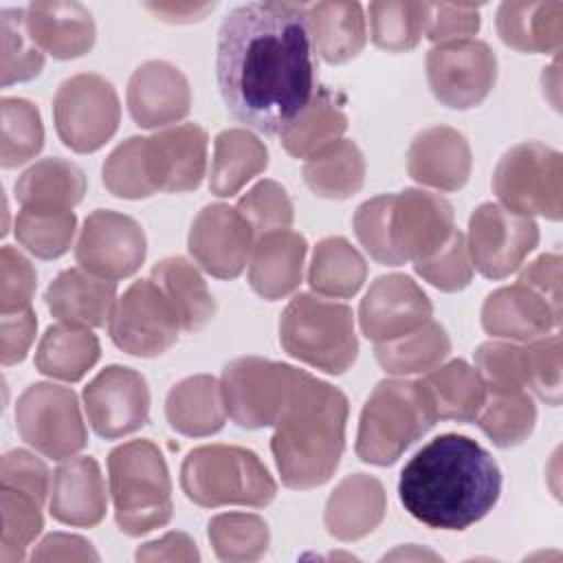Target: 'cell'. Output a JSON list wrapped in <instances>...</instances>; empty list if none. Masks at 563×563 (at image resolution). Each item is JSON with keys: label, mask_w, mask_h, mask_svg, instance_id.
Masks as SVG:
<instances>
[{"label": "cell", "mask_w": 563, "mask_h": 563, "mask_svg": "<svg viewBox=\"0 0 563 563\" xmlns=\"http://www.w3.org/2000/svg\"><path fill=\"white\" fill-rule=\"evenodd\" d=\"M216 79L233 119L279 134L317 92V51L306 4L246 2L218 31Z\"/></svg>", "instance_id": "cell-1"}, {"label": "cell", "mask_w": 563, "mask_h": 563, "mask_svg": "<svg viewBox=\"0 0 563 563\" xmlns=\"http://www.w3.org/2000/svg\"><path fill=\"white\" fill-rule=\"evenodd\" d=\"M501 495L495 457L473 438L442 433L418 449L400 471L398 499L433 530H466L482 521Z\"/></svg>", "instance_id": "cell-2"}, {"label": "cell", "mask_w": 563, "mask_h": 563, "mask_svg": "<svg viewBox=\"0 0 563 563\" xmlns=\"http://www.w3.org/2000/svg\"><path fill=\"white\" fill-rule=\"evenodd\" d=\"M350 405L345 394L312 374L292 391L271 438L282 484L308 490L325 484L345 449Z\"/></svg>", "instance_id": "cell-3"}, {"label": "cell", "mask_w": 563, "mask_h": 563, "mask_svg": "<svg viewBox=\"0 0 563 563\" xmlns=\"http://www.w3.org/2000/svg\"><path fill=\"white\" fill-rule=\"evenodd\" d=\"M352 224L361 246L385 266L429 257L455 231L449 200L427 189L374 196L356 209Z\"/></svg>", "instance_id": "cell-4"}, {"label": "cell", "mask_w": 563, "mask_h": 563, "mask_svg": "<svg viewBox=\"0 0 563 563\" xmlns=\"http://www.w3.org/2000/svg\"><path fill=\"white\" fill-rule=\"evenodd\" d=\"M435 422L438 413L422 380L385 378L363 405L356 455L367 464L389 466Z\"/></svg>", "instance_id": "cell-5"}, {"label": "cell", "mask_w": 563, "mask_h": 563, "mask_svg": "<svg viewBox=\"0 0 563 563\" xmlns=\"http://www.w3.org/2000/svg\"><path fill=\"white\" fill-rule=\"evenodd\" d=\"M114 521L128 537H141L172 521V479L152 440H130L108 455Z\"/></svg>", "instance_id": "cell-6"}, {"label": "cell", "mask_w": 563, "mask_h": 563, "mask_svg": "<svg viewBox=\"0 0 563 563\" xmlns=\"http://www.w3.org/2000/svg\"><path fill=\"white\" fill-rule=\"evenodd\" d=\"M180 488L202 508H264L277 495V484L257 453L233 444H205L180 464Z\"/></svg>", "instance_id": "cell-7"}, {"label": "cell", "mask_w": 563, "mask_h": 563, "mask_svg": "<svg viewBox=\"0 0 563 563\" xmlns=\"http://www.w3.org/2000/svg\"><path fill=\"white\" fill-rule=\"evenodd\" d=\"M279 343L292 358L325 374L347 372L358 356L350 306L299 292L282 312Z\"/></svg>", "instance_id": "cell-8"}, {"label": "cell", "mask_w": 563, "mask_h": 563, "mask_svg": "<svg viewBox=\"0 0 563 563\" xmlns=\"http://www.w3.org/2000/svg\"><path fill=\"white\" fill-rule=\"evenodd\" d=\"M493 191L499 205L515 213L559 222L563 213L561 152L539 141L512 145L495 167Z\"/></svg>", "instance_id": "cell-9"}, {"label": "cell", "mask_w": 563, "mask_h": 563, "mask_svg": "<svg viewBox=\"0 0 563 563\" xmlns=\"http://www.w3.org/2000/svg\"><path fill=\"white\" fill-rule=\"evenodd\" d=\"M306 374V369L262 356L233 358L220 378L229 418L242 429L275 427Z\"/></svg>", "instance_id": "cell-10"}, {"label": "cell", "mask_w": 563, "mask_h": 563, "mask_svg": "<svg viewBox=\"0 0 563 563\" xmlns=\"http://www.w3.org/2000/svg\"><path fill=\"white\" fill-rule=\"evenodd\" d=\"M53 121L59 141L90 154L103 147L121 121V103L114 86L97 73H79L62 81L53 97Z\"/></svg>", "instance_id": "cell-11"}, {"label": "cell", "mask_w": 563, "mask_h": 563, "mask_svg": "<svg viewBox=\"0 0 563 563\" xmlns=\"http://www.w3.org/2000/svg\"><path fill=\"white\" fill-rule=\"evenodd\" d=\"M15 427L29 446L51 460L73 457L88 444L75 391L53 383H33L20 394Z\"/></svg>", "instance_id": "cell-12"}, {"label": "cell", "mask_w": 563, "mask_h": 563, "mask_svg": "<svg viewBox=\"0 0 563 563\" xmlns=\"http://www.w3.org/2000/svg\"><path fill=\"white\" fill-rule=\"evenodd\" d=\"M183 330L180 319L152 279H139L117 299L108 321L112 343L141 358L167 352Z\"/></svg>", "instance_id": "cell-13"}, {"label": "cell", "mask_w": 563, "mask_h": 563, "mask_svg": "<svg viewBox=\"0 0 563 563\" xmlns=\"http://www.w3.org/2000/svg\"><path fill=\"white\" fill-rule=\"evenodd\" d=\"M537 244V222L499 202H482L468 218V255L473 268L488 279H504L515 273Z\"/></svg>", "instance_id": "cell-14"}, {"label": "cell", "mask_w": 563, "mask_h": 563, "mask_svg": "<svg viewBox=\"0 0 563 563\" xmlns=\"http://www.w3.org/2000/svg\"><path fill=\"white\" fill-rule=\"evenodd\" d=\"M427 81L442 106L475 108L495 88L497 57L482 40L435 44L427 53Z\"/></svg>", "instance_id": "cell-15"}, {"label": "cell", "mask_w": 563, "mask_h": 563, "mask_svg": "<svg viewBox=\"0 0 563 563\" xmlns=\"http://www.w3.org/2000/svg\"><path fill=\"white\" fill-rule=\"evenodd\" d=\"M145 253L147 240L141 224L110 209H97L84 220L75 246V260L84 271L112 282L134 275Z\"/></svg>", "instance_id": "cell-16"}, {"label": "cell", "mask_w": 563, "mask_h": 563, "mask_svg": "<svg viewBox=\"0 0 563 563\" xmlns=\"http://www.w3.org/2000/svg\"><path fill=\"white\" fill-rule=\"evenodd\" d=\"M84 409L99 438L130 435L150 418L147 380L132 367L108 365L84 387Z\"/></svg>", "instance_id": "cell-17"}, {"label": "cell", "mask_w": 563, "mask_h": 563, "mask_svg": "<svg viewBox=\"0 0 563 563\" xmlns=\"http://www.w3.org/2000/svg\"><path fill=\"white\" fill-rule=\"evenodd\" d=\"M255 233L235 207L216 202L198 211L187 249L200 268L218 279H235L249 264Z\"/></svg>", "instance_id": "cell-18"}, {"label": "cell", "mask_w": 563, "mask_h": 563, "mask_svg": "<svg viewBox=\"0 0 563 563\" xmlns=\"http://www.w3.org/2000/svg\"><path fill=\"white\" fill-rule=\"evenodd\" d=\"M431 314L433 303L427 292L402 273L376 277L358 306L361 332L374 343L413 332Z\"/></svg>", "instance_id": "cell-19"}, {"label": "cell", "mask_w": 563, "mask_h": 563, "mask_svg": "<svg viewBox=\"0 0 563 563\" xmlns=\"http://www.w3.org/2000/svg\"><path fill=\"white\" fill-rule=\"evenodd\" d=\"M207 132L198 123L172 125L145 136V165L154 194L196 189L207 172Z\"/></svg>", "instance_id": "cell-20"}, {"label": "cell", "mask_w": 563, "mask_h": 563, "mask_svg": "<svg viewBox=\"0 0 563 563\" xmlns=\"http://www.w3.org/2000/svg\"><path fill=\"white\" fill-rule=\"evenodd\" d=\"M125 101L139 128L156 130L189 114L191 88L180 68L165 59H150L132 73Z\"/></svg>", "instance_id": "cell-21"}, {"label": "cell", "mask_w": 563, "mask_h": 563, "mask_svg": "<svg viewBox=\"0 0 563 563\" xmlns=\"http://www.w3.org/2000/svg\"><path fill=\"white\" fill-rule=\"evenodd\" d=\"M559 323L561 310L519 282L493 290L482 306V328L504 341L528 343L550 334Z\"/></svg>", "instance_id": "cell-22"}, {"label": "cell", "mask_w": 563, "mask_h": 563, "mask_svg": "<svg viewBox=\"0 0 563 563\" xmlns=\"http://www.w3.org/2000/svg\"><path fill=\"white\" fill-rule=\"evenodd\" d=\"M473 154L466 136L449 125L418 132L407 152L409 176L440 191H457L468 183Z\"/></svg>", "instance_id": "cell-23"}, {"label": "cell", "mask_w": 563, "mask_h": 563, "mask_svg": "<svg viewBox=\"0 0 563 563\" xmlns=\"http://www.w3.org/2000/svg\"><path fill=\"white\" fill-rule=\"evenodd\" d=\"M48 508L53 519L66 526L101 523L108 510V488L99 462L90 455L66 457L53 473Z\"/></svg>", "instance_id": "cell-24"}, {"label": "cell", "mask_w": 563, "mask_h": 563, "mask_svg": "<svg viewBox=\"0 0 563 563\" xmlns=\"http://www.w3.org/2000/svg\"><path fill=\"white\" fill-rule=\"evenodd\" d=\"M24 24L33 44L55 59L86 55L97 40L92 13L81 2H31L24 7Z\"/></svg>", "instance_id": "cell-25"}, {"label": "cell", "mask_w": 563, "mask_h": 563, "mask_svg": "<svg viewBox=\"0 0 563 563\" xmlns=\"http://www.w3.org/2000/svg\"><path fill=\"white\" fill-rule=\"evenodd\" d=\"M306 238L290 229L264 233L255 240L249 257V284L266 301L295 292L303 277Z\"/></svg>", "instance_id": "cell-26"}, {"label": "cell", "mask_w": 563, "mask_h": 563, "mask_svg": "<svg viewBox=\"0 0 563 563\" xmlns=\"http://www.w3.org/2000/svg\"><path fill=\"white\" fill-rule=\"evenodd\" d=\"M385 512L387 495L383 484L367 473H354L343 477L330 493L323 523L330 537L358 541L380 526Z\"/></svg>", "instance_id": "cell-27"}, {"label": "cell", "mask_w": 563, "mask_h": 563, "mask_svg": "<svg viewBox=\"0 0 563 563\" xmlns=\"http://www.w3.org/2000/svg\"><path fill=\"white\" fill-rule=\"evenodd\" d=\"M44 299L57 321L101 328L114 310L117 282L97 277L84 268H66L51 282Z\"/></svg>", "instance_id": "cell-28"}, {"label": "cell", "mask_w": 563, "mask_h": 563, "mask_svg": "<svg viewBox=\"0 0 563 563\" xmlns=\"http://www.w3.org/2000/svg\"><path fill=\"white\" fill-rule=\"evenodd\" d=\"M495 26L501 42L519 53L556 55L563 44V2H501Z\"/></svg>", "instance_id": "cell-29"}, {"label": "cell", "mask_w": 563, "mask_h": 563, "mask_svg": "<svg viewBox=\"0 0 563 563\" xmlns=\"http://www.w3.org/2000/svg\"><path fill=\"white\" fill-rule=\"evenodd\" d=\"M86 194L84 172L59 156L31 165L15 183V198L22 209L40 213H68Z\"/></svg>", "instance_id": "cell-30"}, {"label": "cell", "mask_w": 563, "mask_h": 563, "mask_svg": "<svg viewBox=\"0 0 563 563\" xmlns=\"http://www.w3.org/2000/svg\"><path fill=\"white\" fill-rule=\"evenodd\" d=\"M165 418L174 431L189 438L218 433L227 422L220 380L209 374H196L176 383L165 398Z\"/></svg>", "instance_id": "cell-31"}, {"label": "cell", "mask_w": 563, "mask_h": 563, "mask_svg": "<svg viewBox=\"0 0 563 563\" xmlns=\"http://www.w3.org/2000/svg\"><path fill=\"white\" fill-rule=\"evenodd\" d=\"M306 18L314 51L328 64L354 59L367 42L365 15L358 2L306 4Z\"/></svg>", "instance_id": "cell-32"}, {"label": "cell", "mask_w": 563, "mask_h": 563, "mask_svg": "<svg viewBox=\"0 0 563 563\" xmlns=\"http://www.w3.org/2000/svg\"><path fill=\"white\" fill-rule=\"evenodd\" d=\"M268 165V150L244 128L222 130L213 141L209 189L220 198L235 196Z\"/></svg>", "instance_id": "cell-33"}, {"label": "cell", "mask_w": 563, "mask_h": 563, "mask_svg": "<svg viewBox=\"0 0 563 563\" xmlns=\"http://www.w3.org/2000/svg\"><path fill=\"white\" fill-rule=\"evenodd\" d=\"M101 356V345L90 328L55 323L46 328L35 350V367L40 374L77 383Z\"/></svg>", "instance_id": "cell-34"}, {"label": "cell", "mask_w": 563, "mask_h": 563, "mask_svg": "<svg viewBox=\"0 0 563 563\" xmlns=\"http://www.w3.org/2000/svg\"><path fill=\"white\" fill-rule=\"evenodd\" d=\"M347 130L343 101L330 88H317L308 106L279 132L284 150L295 158H310L339 141Z\"/></svg>", "instance_id": "cell-35"}, {"label": "cell", "mask_w": 563, "mask_h": 563, "mask_svg": "<svg viewBox=\"0 0 563 563\" xmlns=\"http://www.w3.org/2000/svg\"><path fill=\"white\" fill-rule=\"evenodd\" d=\"M174 306L185 332L202 330L216 314V299L205 277L185 257H165L150 277Z\"/></svg>", "instance_id": "cell-36"}, {"label": "cell", "mask_w": 563, "mask_h": 563, "mask_svg": "<svg viewBox=\"0 0 563 563\" xmlns=\"http://www.w3.org/2000/svg\"><path fill=\"white\" fill-rule=\"evenodd\" d=\"M365 156L350 139H339L303 163L308 189L325 200H345L361 191L365 183Z\"/></svg>", "instance_id": "cell-37"}, {"label": "cell", "mask_w": 563, "mask_h": 563, "mask_svg": "<svg viewBox=\"0 0 563 563\" xmlns=\"http://www.w3.org/2000/svg\"><path fill=\"white\" fill-rule=\"evenodd\" d=\"M438 420H455V422H475L484 400L486 387L482 376L473 365L462 358H453L444 365L433 367L422 378Z\"/></svg>", "instance_id": "cell-38"}, {"label": "cell", "mask_w": 563, "mask_h": 563, "mask_svg": "<svg viewBox=\"0 0 563 563\" xmlns=\"http://www.w3.org/2000/svg\"><path fill=\"white\" fill-rule=\"evenodd\" d=\"M367 277V264L356 246L345 238L332 235L317 242L308 268V284L321 297L350 299Z\"/></svg>", "instance_id": "cell-39"}, {"label": "cell", "mask_w": 563, "mask_h": 563, "mask_svg": "<svg viewBox=\"0 0 563 563\" xmlns=\"http://www.w3.org/2000/svg\"><path fill=\"white\" fill-rule=\"evenodd\" d=\"M451 352V339L438 321L429 319L413 332L376 343L378 365L391 376L427 374L438 367Z\"/></svg>", "instance_id": "cell-40"}, {"label": "cell", "mask_w": 563, "mask_h": 563, "mask_svg": "<svg viewBox=\"0 0 563 563\" xmlns=\"http://www.w3.org/2000/svg\"><path fill=\"white\" fill-rule=\"evenodd\" d=\"M475 422L495 446L512 449L530 438L537 422V407L528 389L486 391Z\"/></svg>", "instance_id": "cell-41"}, {"label": "cell", "mask_w": 563, "mask_h": 563, "mask_svg": "<svg viewBox=\"0 0 563 563\" xmlns=\"http://www.w3.org/2000/svg\"><path fill=\"white\" fill-rule=\"evenodd\" d=\"M207 537L216 556L229 563L257 561L271 543L266 521L253 512H222L211 517Z\"/></svg>", "instance_id": "cell-42"}, {"label": "cell", "mask_w": 563, "mask_h": 563, "mask_svg": "<svg viewBox=\"0 0 563 563\" xmlns=\"http://www.w3.org/2000/svg\"><path fill=\"white\" fill-rule=\"evenodd\" d=\"M369 35L372 42L387 53H407L418 46L427 18L429 2L383 0L369 2Z\"/></svg>", "instance_id": "cell-43"}, {"label": "cell", "mask_w": 563, "mask_h": 563, "mask_svg": "<svg viewBox=\"0 0 563 563\" xmlns=\"http://www.w3.org/2000/svg\"><path fill=\"white\" fill-rule=\"evenodd\" d=\"M0 163L4 169L20 167L44 147V125L35 103L22 97L0 101Z\"/></svg>", "instance_id": "cell-44"}, {"label": "cell", "mask_w": 563, "mask_h": 563, "mask_svg": "<svg viewBox=\"0 0 563 563\" xmlns=\"http://www.w3.org/2000/svg\"><path fill=\"white\" fill-rule=\"evenodd\" d=\"M2 508V537L0 563L24 561L29 545L44 528L42 504L29 493L15 488H0Z\"/></svg>", "instance_id": "cell-45"}, {"label": "cell", "mask_w": 563, "mask_h": 563, "mask_svg": "<svg viewBox=\"0 0 563 563\" xmlns=\"http://www.w3.org/2000/svg\"><path fill=\"white\" fill-rule=\"evenodd\" d=\"M77 218L68 213H40L22 209L15 218L18 242L40 260L62 257L75 238Z\"/></svg>", "instance_id": "cell-46"}, {"label": "cell", "mask_w": 563, "mask_h": 563, "mask_svg": "<svg viewBox=\"0 0 563 563\" xmlns=\"http://www.w3.org/2000/svg\"><path fill=\"white\" fill-rule=\"evenodd\" d=\"M101 176L106 189L117 198L143 200L154 196L145 165V136H130L119 143L108 154Z\"/></svg>", "instance_id": "cell-47"}, {"label": "cell", "mask_w": 563, "mask_h": 563, "mask_svg": "<svg viewBox=\"0 0 563 563\" xmlns=\"http://www.w3.org/2000/svg\"><path fill=\"white\" fill-rule=\"evenodd\" d=\"M2 86L29 81L44 68V53L33 44L24 24V9H2Z\"/></svg>", "instance_id": "cell-48"}, {"label": "cell", "mask_w": 563, "mask_h": 563, "mask_svg": "<svg viewBox=\"0 0 563 563\" xmlns=\"http://www.w3.org/2000/svg\"><path fill=\"white\" fill-rule=\"evenodd\" d=\"M413 268L424 282L442 292H457L466 288L473 279V262L464 233L455 229L435 253L413 262Z\"/></svg>", "instance_id": "cell-49"}, {"label": "cell", "mask_w": 563, "mask_h": 563, "mask_svg": "<svg viewBox=\"0 0 563 563\" xmlns=\"http://www.w3.org/2000/svg\"><path fill=\"white\" fill-rule=\"evenodd\" d=\"M523 347L526 389L534 391L543 402L561 405V336L556 332L528 341Z\"/></svg>", "instance_id": "cell-50"}, {"label": "cell", "mask_w": 563, "mask_h": 563, "mask_svg": "<svg viewBox=\"0 0 563 563\" xmlns=\"http://www.w3.org/2000/svg\"><path fill=\"white\" fill-rule=\"evenodd\" d=\"M235 209L251 224L255 238L271 233V231L290 229L292 218H295L288 191L279 183L268 180V178L253 185L238 200Z\"/></svg>", "instance_id": "cell-51"}, {"label": "cell", "mask_w": 563, "mask_h": 563, "mask_svg": "<svg viewBox=\"0 0 563 563\" xmlns=\"http://www.w3.org/2000/svg\"><path fill=\"white\" fill-rule=\"evenodd\" d=\"M475 369L486 391L526 389L523 347L510 341H486L475 350Z\"/></svg>", "instance_id": "cell-52"}, {"label": "cell", "mask_w": 563, "mask_h": 563, "mask_svg": "<svg viewBox=\"0 0 563 563\" xmlns=\"http://www.w3.org/2000/svg\"><path fill=\"white\" fill-rule=\"evenodd\" d=\"M37 288L33 264L13 246L4 244L0 251V312H15L31 306Z\"/></svg>", "instance_id": "cell-53"}, {"label": "cell", "mask_w": 563, "mask_h": 563, "mask_svg": "<svg viewBox=\"0 0 563 563\" xmlns=\"http://www.w3.org/2000/svg\"><path fill=\"white\" fill-rule=\"evenodd\" d=\"M0 484L2 488H15L29 493L40 504H44L51 493V473L46 464L29 451L13 449L0 460Z\"/></svg>", "instance_id": "cell-54"}, {"label": "cell", "mask_w": 563, "mask_h": 563, "mask_svg": "<svg viewBox=\"0 0 563 563\" xmlns=\"http://www.w3.org/2000/svg\"><path fill=\"white\" fill-rule=\"evenodd\" d=\"M479 31V9L471 4H435L429 2V18L424 35L433 44L473 40Z\"/></svg>", "instance_id": "cell-55"}, {"label": "cell", "mask_w": 563, "mask_h": 563, "mask_svg": "<svg viewBox=\"0 0 563 563\" xmlns=\"http://www.w3.org/2000/svg\"><path fill=\"white\" fill-rule=\"evenodd\" d=\"M35 330H37V319H35V312H33L31 306L2 314V321H0V341H2L0 358H2L4 367L22 363L26 358V352H29L33 339H35Z\"/></svg>", "instance_id": "cell-56"}, {"label": "cell", "mask_w": 563, "mask_h": 563, "mask_svg": "<svg viewBox=\"0 0 563 563\" xmlns=\"http://www.w3.org/2000/svg\"><path fill=\"white\" fill-rule=\"evenodd\" d=\"M519 284L532 288L541 297H545L556 310H561V255L543 253L534 262H530L521 275Z\"/></svg>", "instance_id": "cell-57"}, {"label": "cell", "mask_w": 563, "mask_h": 563, "mask_svg": "<svg viewBox=\"0 0 563 563\" xmlns=\"http://www.w3.org/2000/svg\"><path fill=\"white\" fill-rule=\"evenodd\" d=\"M31 561H99L92 543L79 534L53 532L31 552Z\"/></svg>", "instance_id": "cell-58"}, {"label": "cell", "mask_w": 563, "mask_h": 563, "mask_svg": "<svg viewBox=\"0 0 563 563\" xmlns=\"http://www.w3.org/2000/svg\"><path fill=\"white\" fill-rule=\"evenodd\" d=\"M136 561H198L200 552L187 532H167L136 550Z\"/></svg>", "instance_id": "cell-59"}, {"label": "cell", "mask_w": 563, "mask_h": 563, "mask_svg": "<svg viewBox=\"0 0 563 563\" xmlns=\"http://www.w3.org/2000/svg\"><path fill=\"white\" fill-rule=\"evenodd\" d=\"M147 11H152L158 20L172 22V24H183V22H198L202 20L209 11L216 9V4H191V2H150L145 4Z\"/></svg>", "instance_id": "cell-60"}, {"label": "cell", "mask_w": 563, "mask_h": 563, "mask_svg": "<svg viewBox=\"0 0 563 563\" xmlns=\"http://www.w3.org/2000/svg\"><path fill=\"white\" fill-rule=\"evenodd\" d=\"M385 559H438V554L427 552V550H418V548L413 550V545H409V548H400L391 554H385Z\"/></svg>", "instance_id": "cell-61"}]
</instances>
